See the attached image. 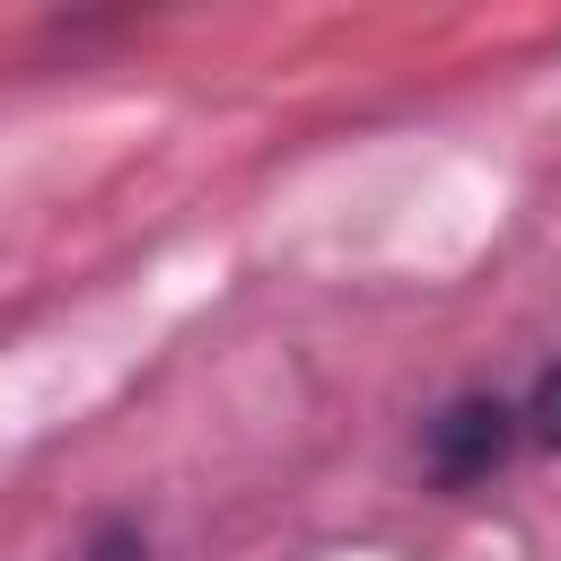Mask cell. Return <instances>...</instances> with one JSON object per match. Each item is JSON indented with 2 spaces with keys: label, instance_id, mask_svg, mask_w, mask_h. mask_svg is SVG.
I'll use <instances>...</instances> for the list:
<instances>
[{
  "label": "cell",
  "instance_id": "cell-1",
  "mask_svg": "<svg viewBox=\"0 0 561 561\" xmlns=\"http://www.w3.org/2000/svg\"><path fill=\"white\" fill-rule=\"evenodd\" d=\"M508 456V412L500 403H447L438 421H430V465H438V482H473V473H491Z\"/></svg>",
  "mask_w": 561,
  "mask_h": 561
},
{
  "label": "cell",
  "instance_id": "cell-2",
  "mask_svg": "<svg viewBox=\"0 0 561 561\" xmlns=\"http://www.w3.org/2000/svg\"><path fill=\"white\" fill-rule=\"evenodd\" d=\"M526 421H535V438H543V447H561V368H552V377L535 386V403H526Z\"/></svg>",
  "mask_w": 561,
  "mask_h": 561
}]
</instances>
